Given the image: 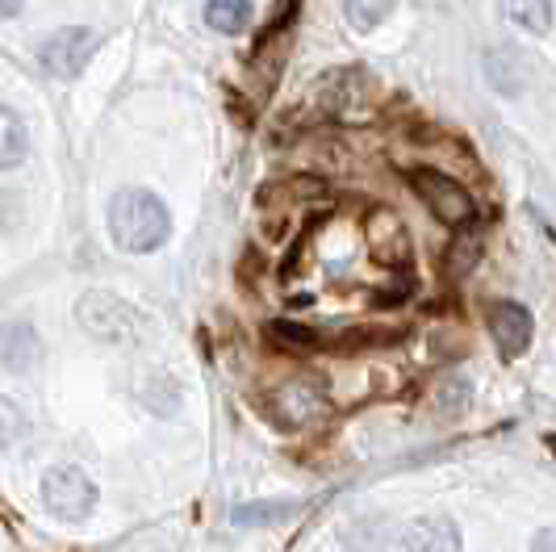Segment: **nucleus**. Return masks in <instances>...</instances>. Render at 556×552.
<instances>
[{"label": "nucleus", "mask_w": 556, "mask_h": 552, "mask_svg": "<svg viewBox=\"0 0 556 552\" xmlns=\"http://www.w3.org/2000/svg\"><path fill=\"white\" fill-rule=\"evenodd\" d=\"M110 235L113 243L130 255L164 248L172 235V214L151 189H122L110 201Z\"/></svg>", "instance_id": "obj_1"}, {"label": "nucleus", "mask_w": 556, "mask_h": 552, "mask_svg": "<svg viewBox=\"0 0 556 552\" xmlns=\"http://www.w3.org/2000/svg\"><path fill=\"white\" fill-rule=\"evenodd\" d=\"M406 180H410V189H415L427 205H431V214L447 226H469L477 218V205H473V193L460 185V180H452L447 172H435V167H410L406 172Z\"/></svg>", "instance_id": "obj_2"}, {"label": "nucleus", "mask_w": 556, "mask_h": 552, "mask_svg": "<svg viewBox=\"0 0 556 552\" xmlns=\"http://www.w3.org/2000/svg\"><path fill=\"white\" fill-rule=\"evenodd\" d=\"M76 318H80V327L92 335V339H105V343H130V339L139 335V314H135V305L113 298L105 289L84 293L80 305H76Z\"/></svg>", "instance_id": "obj_3"}, {"label": "nucleus", "mask_w": 556, "mask_h": 552, "mask_svg": "<svg viewBox=\"0 0 556 552\" xmlns=\"http://www.w3.org/2000/svg\"><path fill=\"white\" fill-rule=\"evenodd\" d=\"M97 47H101V34H97V29L63 26L38 47V63H42V72L55 76V80H76L84 67L92 63Z\"/></svg>", "instance_id": "obj_4"}, {"label": "nucleus", "mask_w": 556, "mask_h": 552, "mask_svg": "<svg viewBox=\"0 0 556 552\" xmlns=\"http://www.w3.org/2000/svg\"><path fill=\"white\" fill-rule=\"evenodd\" d=\"M42 502H47L51 515L76 524V519H84L97 506V486L76 465H59V469H51L42 477Z\"/></svg>", "instance_id": "obj_5"}, {"label": "nucleus", "mask_w": 556, "mask_h": 552, "mask_svg": "<svg viewBox=\"0 0 556 552\" xmlns=\"http://www.w3.org/2000/svg\"><path fill=\"white\" fill-rule=\"evenodd\" d=\"M485 323H490V335H494V343H498V352L506 360H519L523 352H528L531 331H535L528 305L510 302V298L490 302V310H485Z\"/></svg>", "instance_id": "obj_6"}, {"label": "nucleus", "mask_w": 556, "mask_h": 552, "mask_svg": "<svg viewBox=\"0 0 556 552\" xmlns=\"http://www.w3.org/2000/svg\"><path fill=\"white\" fill-rule=\"evenodd\" d=\"M402 552H460V527L447 515H422L402 527Z\"/></svg>", "instance_id": "obj_7"}, {"label": "nucleus", "mask_w": 556, "mask_h": 552, "mask_svg": "<svg viewBox=\"0 0 556 552\" xmlns=\"http://www.w3.org/2000/svg\"><path fill=\"white\" fill-rule=\"evenodd\" d=\"M368 72L364 67H339L327 80L318 84V105L327 113H348V105H361L364 88H368Z\"/></svg>", "instance_id": "obj_8"}, {"label": "nucleus", "mask_w": 556, "mask_h": 552, "mask_svg": "<svg viewBox=\"0 0 556 552\" xmlns=\"http://www.w3.org/2000/svg\"><path fill=\"white\" fill-rule=\"evenodd\" d=\"M502 13L531 38H544L553 29V0H502Z\"/></svg>", "instance_id": "obj_9"}, {"label": "nucleus", "mask_w": 556, "mask_h": 552, "mask_svg": "<svg viewBox=\"0 0 556 552\" xmlns=\"http://www.w3.org/2000/svg\"><path fill=\"white\" fill-rule=\"evenodd\" d=\"M34 360H38V335H34V327L9 323V331H4V368L9 373H26Z\"/></svg>", "instance_id": "obj_10"}, {"label": "nucleus", "mask_w": 556, "mask_h": 552, "mask_svg": "<svg viewBox=\"0 0 556 552\" xmlns=\"http://www.w3.org/2000/svg\"><path fill=\"white\" fill-rule=\"evenodd\" d=\"M205 26L218 34H243L251 26V0H205Z\"/></svg>", "instance_id": "obj_11"}, {"label": "nucleus", "mask_w": 556, "mask_h": 552, "mask_svg": "<svg viewBox=\"0 0 556 552\" xmlns=\"http://www.w3.org/2000/svg\"><path fill=\"white\" fill-rule=\"evenodd\" d=\"M477 260H481V235L477 230H460L444 251V273L447 276H469L477 268Z\"/></svg>", "instance_id": "obj_12"}, {"label": "nucleus", "mask_w": 556, "mask_h": 552, "mask_svg": "<svg viewBox=\"0 0 556 552\" xmlns=\"http://www.w3.org/2000/svg\"><path fill=\"white\" fill-rule=\"evenodd\" d=\"M393 4H397V0H343V13H348L352 29L368 34V29H377L386 17H390Z\"/></svg>", "instance_id": "obj_13"}, {"label": "nucleus", "mask_w": 556, "mask_h": 552, "mask_svg": "<svg viewBox=\"0 0 556 552\" xmlns=\"http://www.w3.org/2000/svg\"><path fill=\"white\" fill-rule=\"evenodd\" d=\"M268 335H273L277 343H285V348H298V352H314V348L323 343L318 331H309L302 323H285V318H277V323L268 327Z\"/></svg>", "instance_id": "obj_14"}, {"label": "nucleus", "mask_w": 556, "mask_h": 552, "mask_svg": "<svg viewBox=\"0 0 556 552\" xmlns=\"http://www.w3.org/2000/svg\"><path fill=\"white\" fill-rule=\"evenodd\" d=\"M0 126H4V167H13V164H22V155H26V130L17 126V113L13 110H4L0 113Z\"/></svg>", "instance_id": "obj_15"}, {"label": "nucleus", "mask_w": 556, "mask_h": 552, "mask_svg": "<svg viewBox=\"0 0 556 552\" xmlns=\"http://www.w3.org/2000/svg\"><path fill=\"white\" fill-rule=\"evenodd\" d=\"M469 398H473L469 381H456V377H452V381L444 386V393H440V402H435V406H440V414H447V418H452V414H460L465 406H469Z\"/></svg>", "instance_id": "obj_16"}, {"label": "nucleus", "mask_w": 556, "mask_h": 552, "mask_svg": "<svg viewBox=\"0 0 556 552\" xmlns=\"http://www.w3.org/2000/svg\"><path fill=\"white\" fill-rule=\"evenodd\" d=\"M531 552H556V527H540L531 540Z\"/></svg>", "instance_id": "obj_17"}, {"label": "nucleus", "mask_w": 556, "mask_h": 552, "mask_svg": "<svg viewBox=\"0 0 556 552\" xmlns=\"http://www.w3.org/2000/svg\"><path fill=\"white\" fill-rule=\"evenodd\" d=\"M22 4H26V0H4V17H17V13H22Z\"/></svg>", "instance_id": "obj_18"}]
</instances>
